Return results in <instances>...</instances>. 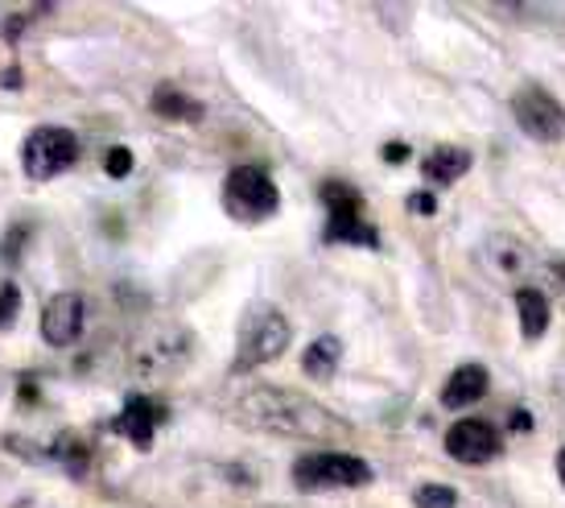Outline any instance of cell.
<instances>
[{
	"mask_svg": "<svg viewBox=\"0 0 565 508\" xmlns=\"http://www.w3.org/2000/svg\"><path fill=\"white\" fill-rule=\"evenodd\" d=\"M17 315H21V289L13 282H4L0 286V331H9L17 322Z\"/></svg>",
	"mask_w": 565,
	"mask_h": 508,
	"instance_id": "ffe728a7",
	"label": "cell"
},
{
	"mask_svg": "<svg viewBox=\"0 0 565 508\" xmlns=\"http://www.w3.org/2000/svg\"><path fill=\"white\" fill-rule=\"evenodd\" d=\"M294 484L306 493H327V488H367L372 484V463L347 451H318L294 463Z\"/></svg>",
	"mask_w": 565,
	"mask_h": 508,
	"instance_id": "5b68a950",
	"label": "cell"
},
{
	"mask_svg": "<svg viewBox=\"0 0 565 508\" xmlns=\"http://www.w3.org/2000/svg\"><path fill=\"white\" fill-rule=\"evenodd\" d=\"M408 211H413V215H434V211H438V199L429 191H413L408 194Z\"/></svg>",
	"mask_w": 565,
	"mask_h": 508,
	"instance_id": "7402d4cb",
	"label": "cell"
},
{
	"mask_svg": "<svg viewBox=\"0 0 565 508\" xmlns=\"http://www.w3.org/2000/svg\"><path fill=\"white\" fill-rule=\"evenodd\" d=\"M557 476H562V488H565V446L557 451Z\"/></svg>",
	"mask_w": 565,
	"mask_h": 508,
	"instance_id": "484cf974",
	"label": "cell"
},
{
	"mask_svg": "<svg viewBox=\"0 0 565 508\" xmlns=\"http://www.w3.org/2000/svg\"><path fill=\"white\" fill-rule=\"evenodd\" d=\"M161 405L149 398H128L125 410L116 413V434L125 438V443H132L137 451H149L153 446V434H158V422H161Z\"/></svg>",
	"mask_w": 565,
	"mask_h": 508,
	"instance_id": "8fae6325",
	"label": "cell"
},
{
	"mask_svg": "<svg viewBox=\"0 0 565 508\" xmlns=\"http://www.w3.org/2000/svg\"><path fill=\"white\" fill-rule=\"evenodd\" d=\"M516 315H520V335H524L529 343H536L541 335L550 331V298H545L541 289H533V286L516 289Z\"/></svg>",
	"mask_w": 565,
	"mask_h": 508,
	"instance_id": "4fadbf2b",
	"label": "cell"
},
{
	"mask_svg": "<svg viewBox=\"0 0 565 508\" xmlns=\"http://www.w3.org/2000/svg\"><path fill=\"white\" fill-rule=\"evenodd\" d=\"M190 360V331L186 327H161V331L141 335V343L132 348V372L153 381V377H170Z\"/></svg>",
	"mask_w": 565,
	"mask_h": 508,
	"instance_id": "52a82bcc",
	"label": "cell"
},
{
	"mask_svg": "<svg viewBox=\"0 0 565 508\" xmlns=\"http://www.w3.org/2000/svg\"><path fill=\"white\" fill-rule=\"evenodd\" d=\"M104 170H108L111 178H128V170H132V149H125V145H111Z\"/></svg>",
	"mask_w": 565,
	"mask_h": 508,
	"instance_id": "44dd1931",
	"label": "cell"
},
{
	"mask_svg": "<svg viewBox=\"0 0 565 508\" xmlns=\"http://www.w3.org/2000/svg\"><path fill=\"white\" fill-rule=\"evenodd\" d=\"M487 256H491V265L500 273H520L524 269V248H520L512 236H495L487 244Z\"/></svg>",
	"mask_w": 565,
	"mask_h": 508,
	"instance_id": "ac0fdd59",
	"label": "cell"
},
{
	"mask_svg": "<svg viewBox=\"0 0 565 508\" xmlns=\"http://www.w3.org/2000/svg\"><path fill=\"white\" fill-rule=\"evenodd\" d=\"M294 339L289 318L268 303H252L236 335V356H232V372H252V368L273 364Z\"/></svg>",
	"mask_w": 565,
	"mask_h": 508,
	"instance_id": "7a4b0ae2",
	"label": "cell"
},
{
	"mask_svg": "<svg viewBox=\"0 0 565 508\" xmlns=\"http://www.w3.org/2000/svg\"><path fill=\"white\" fill-rule=\"evenodd\" d=\"M512 116H516V125L541 145H553L565 137V112L557 108V99L545 92V87H520L516 96H512Z\"/></svg>",
	"mask_w": 565,
	"mask_h": 508,
	"instance_id": "ba28073f",
	"label": "cell"
},
{
	"mask_svg": "<svg viewBox=\"0 0 565 508\" xmlns=\"http://www.w3.org/2000/svg\"><path fill=\"white\" fill-rule=\"evenodd\" d=\"M83 318H87V306L79 294H54L42 310V339L50 348H71L83 335Z\"/></svg>",
	"mask_w": 565,
	"mask_h": 508,
	"instance_id": "30bf717a",
	"label": "cell"
},
{
	"mask_svg": "<svg viewBox=\"0 0 565 508\" xmlns=\"http://www.w3.org/2000/svg\"><path fill=\"white\" fill-rule=\"evenodd\" d=\"M380 158H384V161H405V158H408V145H405V141L384 145V149H380Z\"/></svg>",
	"mask_w": 565,
	"mask_h": 508,
	"instance_id": "cb8c5ba5",
	"label": "cell"
},
{
	"mask_svg": "<svg viewBox=\"0 0 565 508\" xmlns=\"http://www.w3.org/2000/svg\"><path fill=\"white\" fill-rule=\"evenodd\" d=\"M223 207H227L232 220L260 223L281 211V191L260 166H236L232 174L223 178Z\"/></svg>",
	"mask_w": 565,
	"mask_h": 508,
	"instance_id": "3957f363",
	"label": "cell"
},
{
	"mask_svg": "<svg viewBox=\"0 0 565 508\" xmlns=\"http://www.w3.org/2000/svg\"><path fill=\"white\" fill-rule=\"evenodd\" d=\"M512 430H533V417L529 413H512Z\"/></svg>",
	"mask_w": 565,
	"mask_h": 508,
	"instance_id": "d4e9b609",
	"label": "cell"
},
{
	"mask_svg": "<svg viewBox=\"0 0 565 508\" xmlns=\"http://www.w3.org/2000/svg\"><path fill=\"white\" fill-rule=\"evenodd\" d=\"M149 108L158 112V116H166V120H203V104L194 96H182L178 87H158Z\"/></svg>",
	"mask_w": 565,
	"mask_h": 508,
	"instance_id": "e0dca14e",
	"label": "cell"
},
{
	"mask_svg": "<svg viewBox=\"0 0 565 508\" xmlns=\"http://www.w3.org/2000/svg\"><path fill=\"white\" fill-rule=\"evenodd\" d=\"M413 505L417 508H458V493L450 484H422L413 493Z\"/></svg>",
	"mask_w": 565,
	"mask_h": 508,
	"instance_id": "d6986e66",
	"label": "cell"
},
{
	"mask_svg": "<svg viewBox=\"0 0 565 508\" xmlns=\"http://www.w3.org/2000/svg\"><path fill=\"white\" fill-rule=\"evenodd\" d=\"M487 389H491V381H487V368L483 364H462L450 372V381H446V389H441V405L446 410H462V405H475V401L487 398Z\"/></svg>",
	"mask_w": 565,
	"mask_h": 508,
	"instance_id": "7c38bea8",
	"label": "cell"
},
{
	"mask_svg": "<svg viewBox=\"0 0 565 508\" xmlns=\"http://www.w3.org/2000/svg\"><path fill=\"white\" fill-rule=\"evenodd\" d=\"M79 161V137L71 128L58 125H42L33 128L25 145H21V166L33 182H46V178H58L63 170H71Z\"/></svg>",
	"mask_w": 565,
	"mask_h": 508,
	"instance_id": "8992f818",
	"label": "cell"
},
{
	"mask_svg": "<svg viewBox=\"0 0 565 508\" xmlns=\"http://www.w3.org/2000/svg\"><path fill=\"white\" fill-rule=\"evenodd\" d=\"M446 455L455 463H467V467L491 463L500 455V434L483 417H462V422L446 430Z\"/></svg>",
	"mask_w": 565,
	"mask_h": 508,
	"instance_id": "9c48e42d",
	"label": "cell"
},
{
	"mask_svg": "<svg viewBox=\"0 0 565 508\" xmlns=\"http://www.w3.org/2000/svg\"><path fill=\"white\" fill-rule=\"evenodd\" d=\"M42 455H50V459L58 463L63 472H71V476H83V472L92 467V451H87V443H83L79 434H58Z\"/></svg>",
	"mask_w": 565,
	"mask_h": 508,
	"instance_id": "2e32d148",
	"label": "cell"
},
{
	"mask_svg": "<svg viewBox=\"0 0 565 508\" xmlns=\"http://www.w3.org/2000/svg\"><path fill=\"white\" fill-rule=\"evenodd\" d=\"M25 236H30L25 227H13V232H9V244H4V256H9V261H17V253H21V244H25Z\"/></svg>",
	"mask_w": 565,
	"mask_h": 508,
	"instance_id": "603a6c76",
	"label": "cell"
},
{
	"mask_svg": "<svg viewBox=\"0 0 565 508\" xmlns=\"http://www.w3.org/2000/svg\"><path fill=\"white\" fill-rule=\"evenodd\" d=\"M557 277H562V282H565V265H557Z\"/></svg>",
	"mask_w": 565,
	"mask_h": 508,
	"instance_id": "4316f807",
	"label": "cell"
},
{
	"mask_svg": "<svg viewBox=\"0 0 565 508\" xmlns=\"http://www.w3.org/2000/svg\"><path fill=\"white\" fill-rule=\"evenodd\" d=\"M322 203H327L330 220H327V244H360V248H376L380 232L363 220V194L343 182V178H330L318 187Z\"/></svg>",
	"mask_w": 565,
	"mask_h": 508,
	"instance_id": "277c9868",
	"label": "cell"
},
{
	"mask_svg": "<svg viewBox=\"0 0 565 508\" xmlns=\"http://www.w3.org/2000/svg\"><path fill=\"white\" fill-rule=\"evenodd\" d=\"M339 360H343L339 335H318L315 343L301 351V372H306L310 381H330L334 368H339Z\"/></svg>",
	"mask_w": 565,
	"mask_h": 508,
	"instance_id": "5bb4252c",
	"label": "cell"
},
{
	"mask_svg": "<svg viewBox=\"0 0 565 508\" xmlns=\"http://www.w3.org/2000/svg\"><path fill=\"white\" fill-rule=\"evenodd\" d=\"M467 170H471V154H467V149H458V145H441V149H434V154L425 158V178H429V182H438V187L458 182Z\"/></svg>",
	"mask_w": 565,
	"mask_h": 508,
	"instance_id": "9a60e30c",
	"label": "cell"
},
{
	"mask_svg": "<svg viewBox=\"0 0 565 508\" xmlns=\"http://www.w3.org/2000/svg\"><path fill=\"white\" fill-rule=\"evenodd\" d=\"M232 422L256 434H273V438H339L351 434L339 413H330L327 405L301 398L294 389L281 384H256L248 393H239L232 401Z\"/></svg>",
	"mask_w": 565,
	"mask_h": 508,
	"instance_id": "6da1fadb",
	"label": "cell"
}]
</instances>
